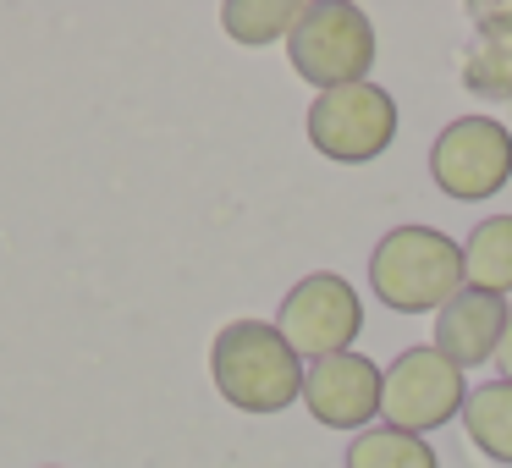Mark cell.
<instances>
[{"instance_id":"5b68a950","label":"cell","mask_w":512,"mask_h":468,"mask_svg":"<svg viewBox=\"0 0 512 468\" xmlns=\"http://www.w3.org/2000/svg\"><path fill=\"white\" fill-rule=\"evenodd\" d=\"M430 177L446 199H496L512 182V133L496 116H457L430 144Z\"/></svg>"},{"instance_id":"ba28073f","label":"cell","mask_w":512,"mask_h":468,"mask_svg":"<svg viewBox=\"0 0 512 468\" xmlns=\"http://www.w3.org/2000/svg\"><path fill=\"white\" fill-rule=\"evenodd\" d=\"M380 397H386V369H375V358L364 353H336L303 369V402H309L314 424L364 430V424H375Z\"/></svg>"},{"instance_id":"3957f363","label":"cell","mask_w":512,"mask_h":468,"mask_svg":"<svg viewBox=\"0 0 512 468\" xmlns=\"http://www.w3.org/2000/svg\"><path fill=\"white\" fill-rule=\"evenodd\" d=\"M292 72L314 89H347V83H369L375 67V28L358 6L347 0H314L303 6L298 28L287 39Z\"/></svg>"},{"instance_id":"9c48e42d","label":"cell","mask_w":512,"mask_h":468,"mask_svg":"<svg viewBox=\"0 0 512 468\" xmlns=\"http://www.w3.org/2000/svg\"><path fill=\"white\" fill-rule=\"evenodd\" d=\"M501 331H507V298L463 287L441 314H435V353H446L457 369H479L496 358Z\"/></svg>"},{"instance_id":"277c9868","label":"cell","mask_w":512,"mask_h":468,"mask_svg":"<svg viewBox=\"0 0 512 468\" xmlns=\"http://www.w3.org/2000/svg\"><path fill=\"white\" fill-rule=\"evenodd\" d=\"M397 138V100L380 83H347L325 89L309 105V144L336 166H364L380 160Z\"/></svg>"},{"instance_id":"5bb4252c","label":"cell","mask_w":512,"mask_h":468,"mask_svg":"<svg viewBox=\"0 0 512 468\" xmlns=\"http://www.w3.org/2000/svg\"><path fill=\"white\" fill-rule=\"evenodd\" d=\"M496 369H501V380L512 386V303H507V331H501V347H496Z\"/></svg>"},{"instance_id":"6da1fadb","label":"cell","mask_w":512,"mask_h":468,"mask_svg":"<svg viewBox=\"0 0 512 468\" xmlns=\"http://www.w3.org/2000/svg\"><path fill=\"white\" fill-rule=\"evenodd\" d=\"M369 287L391 314H441L463 292V243L435 226H391L369 254Z\"/></svg>"},{"instance_id":"7c38bea8","label":"cell","mask_w":512,"mask_h":468,"mask_svg":"<svg viewBox=\"0 0 512 468\" xmlns=\"http://www.w3.org/2000/svg\"><path fill=\"white\" fill-rule=\"evenodd\" d=\"M347 468H441L424 435L391 430V424H369L347 446Z\"/></svg>"},{"instance_id":"8992f818","label":"cell","mask_w":512,"mask_h":468,"mask_svg":"<svg viewBox=\"0 0 512 468\" xmlns=\"http://www.w3.org/2000/svg\"><path fill=\"white\" fill-rule=\"evenodd\" d=\"M468 402L463 386V369L452 364L446 353L430 347H408L397 353V364L386 369V397H380V419L391 430H408V435H430L441 424H452Z\"/></svg>"},{"instance_id":"7a4b0ae2","label":"cell","mask_w":512,"mask_h":468,"mask_svg":"<svg viewBox=\"0 0 512 468\" xmlns=\"http://www.w3.org/2000/svg\"><path fill=\"white\" fill-rule=\"evenodd\" d=\"M210 375L215 391L243 413H281L303 397V358L265 320L221 325L210 347Z\"/></svg>"},{"instance_id":"4fadbf2b","label":"cell","mask_w":512,"mask_h":468,"mask_svg":"<svg viewBox=\"0 0 512 468\" xmlns=\"http://www.w3.org/2000/svg\"><path fill=\"white\" fill-rule=\"evenodd\" d=\"M298 17H303L298 0H226L221 6V28L237 45H276V39H292Z\"/></svg>"},{"instance_id":"30bf717a","label":"cell","mask_w":512,"mask_h":468,"mask_svg":"<svg viewBox=\"0 0 512 468\" xmlns=\"http://www.w3.org/2000/svg\"><path fill=\"white\" fill-rule=\"evenodd\" d=\"M463 287L507 298L512 292V215H490L463 243Z\"/></svg>"},{"instance_id":"8fae6325","label":"cell","mask_w":512,"mask_h":468,"mask_svg":"<svg viewBox=\"0 0 512 468\" xmlns=\"http://www.w3.org/2000/svg\"><path fill=\"white\" fill-rule=\"evenodd\" d=\"M463 430L490 463L512 468V386L507 380H485V386L468 391L463 402Z\"/></svg>"},{"instance_id":"52a82bcc","label":"cell","mask_w":512,"mask_h":468,"mask_svg":"<svg viewBox=\"0 0 512 468\" xmlns=\"http://www.w3.org/2000/svg\"><path fill=\"white\" fill-rule=\"evenodd\" d=\"M276 331L287 336V347L298 358L320 364V358L353 353V336L364 331V303H358V292L347 287L342 276L314 270V276H303L298 287L281 298Z\"/></svg>"}]
</instances>
